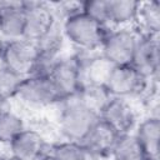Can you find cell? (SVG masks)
Segmentation results:
<instances>
[{
    "label": "cell",
    "instance_id": "cell-1",
    "mask_svg": "<svg viewBox=\"0 0 160 160\" xmlns=\"http://www.w3.org/2000/svg\"><path fill=\"white\" fill-rule=\"evenodd\" d=\"M62 31L70 42L85 50L101 46L106 35L105 26L91 19L82 10L64 19Z\"/></svg>",
    "mask_w": 160,
    "mask_h": 160
},
{
    "label": "cell",
    "instance_id": "cell-2",
    "mask_svg": "<svg viewBox=\"0 0 160 160\" xmlns=\"http://www.w3.org/2000/svg\"><path fill=\"white\" fill-rule=\"evenodd\" d=\"M64 101L65 105L59 118L60 131L69 141L79 142L99 120V115L82 105L75 96Z\"/></svg>",
    "mask_w": 160,
    "mask_h": 160
},
{
    "label": "cell",
    "instance_id": "cell-3",
    "mask_svg": "<svg viewBox=\"0 0 160 160\" xmlns=\"http://www.w3.org/2000/svg\"><path fill=\"white\" fill-rule=\"evenodd\" d=\"M139 32L128 28H119L106 32L101 49L102 56L115 65H131Z\"/></svg>",
    "mask_w": 160,
    "mask_h": 160
},
{
    "label": "cell",
    "instance_id": "cell-4",
    "mask_svg": "<svg viewBox=\"0 0 160 160\" xmlns=\"http://www.w3.org/2000/svg\"><path fill=\"white\" fill-rule=\"evenodd\" d=\"M38 52L36 44L26 39L5 41L0 62L19 76L26 78L31 74Z\"/></svg>",
    "mask_w": 160,
    "mask_h": 160
},
{
    "label": "cell",
    "instance_id": "cell-5",
    "mask_svg": "<svg viewBox=\"0 0 160 160\" xmlns=\"http://www.w3.org/2000/svg\"><path fill=\"white\" fill-rule=\"evenodd\" d=\"M146 80L148 79L132 65H115L112 66L104 86L111 98L124 99L144 90Z\"/></svg>",
    "mask_w": 160,
    "mask_h": 160
},
{
    "label": "cell",
    "instance_id": "cell-6",
    "mask_svg": "<svg viewBox=\"0 0 160 160\" xmlns=\"http://www.w3.org/2000/svg\"><path fill=\"white\" fill-rule=\"evenodd\" d=\"M15 96L26 105L35 108H45L61 101L50 78L42 76L24 78Z\"/></svg>",
    "mask_w": 160,
    "mask_h": 160
},
{
    "label": "cell",
    "instance_id": "cell-7",
    "mask_svg": "<svg viewBox=\"0 0 160 160\" xmlns=\"http://www.w3.org/2000/svg\"><path fill=\"white\" fill-rule=\"evenodd\" d=\"M25 9V25L22 39L36 42L56 21L55 10L42 1H22Z\"/></svg>",
    "mask_w": 160,
    "mask_h": 160
},
{
    "label": "cell",
    "instance_id": "cell-8",
    "mask_svg": "<svg viewBox=\"0 0 160 160\" xmlns=\"http://www.w3.org/2000/svg\"><path fill=\"white\" fill-rule=\"evenodd\" d=\"M159 35L139 32L131 65L146 79H156L159 72Z\"/></svg>",
    "mask_w": 160,
    "mask_h": 160
},
{
    "label": "cell",
    "instance_id": "cell-9",
    "mask_svg": "<svg viewBox=\"0 0 160 160\" xmlns=\"http://www.w3.org/2000/svg\"><path fill=\"white\" fill-rule=\"evenodd\" d=\"M49 78L52 81L61 101L75 96L81 88L79 59H60Z\"/></svg>",
    "mask_w": 160,
    "mask_h": 160
},
{
    "label": "cell",
    "instance_id": "cell-10",
    "mask_svg": "<svg viewBox=\"0 0 160 160\" xmlns=\"http://www.w3.org/2000/svg\"><path fill=\"white\" fill-rule=\"evenodd\" d=\"M119 134L112 130L100 118L79 141L89 156H104L111 154V150L119 139Z\"/></svg>",
    "mask_w": 160,
    "mask_h": 160
},
{
    "label": "cell",
    "instance_id": "cell-11",
    "mask_svg": "<svg viewBox=\"0 0 160 160\" xmlns=\"http://www.w3.org/2000/svg\"><path fill=\"white\" fill-rule=\"evenodd\" d=\"M99 118L119 135L130 134L136 119L131 106L120 98H111L101 110Z\"/></svg>",
    "mask_w": 160,
    "mask_h": 160
},
{
    "label": "cell",
    "instance_id": "cell-12",
    "mask_svg": "<svg viewBox=\"0 0 160 160\" xmlns=\"http://www.w3.org/2000/svg\"><path fill=\"white\" fill-rule=\"evenodd\" d=\"M24 25L22 1H0V36L6 41L22 39Z\"/></svg>",
    "mask_w": 160,
    "mask_h": 160
},
{
    "label": "cell",
    "instance_id": "cell-13",
    "mask_svg": "<svg viewBox=\"0 0 160 160\" xmlns=\"http://www.w3.org/2000/svg\"><path fill=\"white\" fill-rule=\"evenodd\" d=\"M11 156L18 160H40L45 154V140L35 130L25 129L10 142Z\"/></svg>",
    "mask_w": 160,
    "mask_h": 160
},
{
    "label": "cell",
    "instance_id": "cell-14",
    "mask_svg": "<svg viewBox=\"0 0 160 160\" xmlns=\"http://www.w3.org/2000/svg\"><path fill=\"white\" fill-rule=\"evenodd\" d=\"M112 66L114 65L109 60H106L102 55L94 56L86 60L79 59L81 86H85V85H102L104 86Z\"/></svg>",
    "mask_w": 160,
    "mask_h": 160
},
{
    "label": "cell",
    "instance_id": "cell-15",
    "mask_svg": "<svg viewBox=\"0 0 160 160\" xmlns=\"http://www.w3.org/2000/svg\"><path fill=\"white\" fill-rule=\"evenodd\" d=\"M160 120L158 116L145 119L138 128L135 138L146 158H159Z\"/></svg>",
    "mask_w": 160,
    "mask_h": 160
},
{
    "label": "cell",
    "instance_id": "cell-16",
    "mask_svg": "<svg viewBox=\"0 0 160 160\" xmlns=\"http://www.w3.org/2000/svg\"><path fill=\"white\" fill-rule=\"evenodd\" d=\"M139 1L134 0H106L108 25L126 28L135 22Z\"/></svg>",
    "mask_w": 160,
    "mask_h": 160
},
{
    "label": "cell",
    "instance_id": "cell-17",
    "mask_svg": "<svg viewBox=\"0 0 160 160\" xmlns=\"http://www.w3.org/2000/svg\"><path fill=\"white\" fill-rule=\"evenodd\" d=\"M135 21L141 29L140 34L159 35L160 30V4L156 0L139 1Z\"/></svg>",
    "mask_w": 160,
    "mask_h": 160
},
{
    "label": "cell",
    "instance_id": "cell-18",
    "mask_svg": "<svg viewBox=\"0 0 160 160\" xmlns=\"http://www.w3.org/2000/svg\"><path fill=\"white\" fill-rule=\"evenodd\" d=\"M75 98L86 108L100 115L104 106L111 99L110 94L102 85H85L81 86Z\"/></svg>",
    "mask_w": 160,
    "mask_h": 160
},
{
    "label": "cell",
    "instance_id": "cell-19",
    "mask_svg": "<svg viewBox=\"0 0 160 160\" xmlns=\"http://www.w3.org/2000/svg\"><path fill=\"white\" fill-rule=\"evenodd\" d=\"M111 156L114 160H144L146 158L135 135L130 134L119 136L111 150Z\"/></svg>",
    "mask_w": 160,
    "mask_h": 160
},
{
    "label": "cell",
    "instance_id": "cell-20",
    "mask_svg": "<svg viewBox=\"0 0 160 160\" xmlns=\"http://www.w3.org/2000/svg\"><path fill=\"white\" fill-rule=\"evenodd\" d=\"M64 38H65V35L62 31V24L59 25V22L56 20L54 22V25L48 30V32L40 40H38L35 44L38 46V50L41 52L59 55V51L62 46Z\"/></svg>",
    "mask_w": 160,
    "mask_h": 160
},
{
    "label": "cell",
    "instance_id": "cell-21",
    "mask_svg": "<svg viewBox=\"0 0 160 160\" xmlns=\"http://www.w3.org/2000/svg\"><path fill=\"white\" fill-rule=\"evenodd\" d=\"M22 130H25L22 119L11 110L0 115V142L9 144Z\"/></svg>",
    "mask_w": 160,
    "mask_h": 160
},
{
    "label": "cell",
    "instance_id": "cell-22",
    "mask_svg": "<svg viewBox=\"0 0 160 160\" xmlns=\"http://www.w3.org/2000/svg\"><path fill=\"white\" fill-rule=\"evenodd\" d=\"M55 160H88L89 155L76 141L60 142L52 148L50 154Z\"/></svg>",
    "mask_w": 160,
    "mask_h": 160
},
{
    "label": "cell",
    "instance_id": "cell-23",
    "mask_svg": "<svg viewBox=\"0 0 160 160\" xmlns=\"http://www.w3.org/2000/svg\"><path fill=\"white\" fill-rule=\"evenodd\" d=\"M22 79L0 62V96L6 99L15 96Z\"/></svg>",
    "mask_w": 160,
    "mask_h": 160
},
{
    "label": "cell",
    "instance_id": "cell-24",
    "mask_svg": "<svg viewBox=\"0 0 160 160\" xmlns=\"http://www.w3.org/2000/svg\"><path fill=\"white\" fill-rule=\"evenodd\" d=\"M59 56L54 54H48V52H38V58L35 60L34 68L31 70V74L29 76H42V78H49L50 74L52 72L54 68L59 62Z\"/></svg>",
    "mask_w": 160,
    "mask_h": 160
},
{
    "label": "cell",
    "instance_id": "cell-25",
    "mask_svg": "<svg viewBox=\"0 0 160 160\" xmlns=\"http://www.w3.org/2000/svg\"><path fill=\"white\" fill-rule=\"evenodd\" d=\"M82 11L99 24L108 26L106 0H88L82 2Z\"/></svg>",
    "mask_w": 160,
    "mask_h": 160
},
{
    "label": "cell",
    "instance_id": "cell-26",
    "mask_svg": "<svg viewBox=\"0 0 160 160\" xmlns=\"http://www.w3.org/2000/svg\"><path fill=\"white\" fill-rule=\"evenodd\" d=\"M6 111H10L9 99L0 96V115H1V114H4V112H6Z\"/></svg>",
    "mask_w": 160,
    "mask_h": 160
},
{
    "label": "cell",
    "instance_id": "cell-27",
    "mask_svg": "<svg viewBox=\"0 0 160 160\" xmlns=\"http://www.w3.org/2000/svg\"><path fill=\"white\" fill-rule=\"evenodd\" d=\"M4 45H5V41H4V39L0 36V56H1V52H2V49H4Z\"/></svg>",
    "mask_w": 160,
    "mask_h": 160
},
{
    "label": "cell",
    "instance_id": "cell-28",
    "mask_svg": "<svg viewBox=\"0 0 160 160\" xmlns=\"http://www.w3.org/2000/svg\"><path fill=\"white\" fill-rule=\"evenodd\" d=\"M40 160H55V159H54L51 155H44V156H42Z\"/></svg>",
    "mask_w": 160,
    "mask_h": 160
},
{
    "label": "cell",
    "instance_id": "cell-29",
    "mask_svg": "<svg viewBox=\"0 0 160 160\" xmlns=\"http://www.w3.org/2000/svg\"><path fill=\"white\" fill-rule=\"evenodd\" d=\"M144 160H159V158H145Z\"/></svg>",
    "mask_w": 160,
    "mask_h": 160
},
{
    "label": "cell",
    "instance_id": "cell-30",
    "mask_svg": "<svg viewBox=\"0 0 160 160\" xmlns=\"http://www.w3.org/2000/svg\"><path fill=\"white\" fill-rule=\"evenodd\" d=\"M5 160H18V159H15V158H12V156H10V158H8V159H5Z\"/></svg>",
    "mask_w": 160,
    "mask_h": 160
}]
</instances>
